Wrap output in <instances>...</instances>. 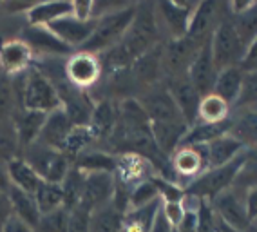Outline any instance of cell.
Returning a JSON list of instances; mask_svg holds the SVG:
<instances>
[{"mask_svg":"<svg viewBox=\"0 0 257 232\" xmlns=\"http://www.w3.org/2000/svg\"><path fill=\"white\" fill-rule=\"evenodd\" d=\"M188 131L187 122H154L151 124V135L156 142L158 149L165 156H172L181 145V140L185 138Z\"/></svg>","mask_w":257,"mask_h":232,"instance_id":"603a6c76","label":"cell"},{"mask_svg":"<svg viewBox=\"0 0 257 232\" xmlns=\"http://www.w3.org/2000/svg\"><path fill=\"white\" fill-rule=\"evenodd\" d=\"M248 153H250V149L244 151L235 160H232L230 163H226V165H221V167L216 169H207L192 183H188L187 194L198 196L201 200L210 201L212 198H216L217 194H221L223 190L234 187V181L237 178L241 167H243V163L246 162Z\"/></svg>","mask_w":257,"mask_h":232,"instance_id":"277c9868","label":"cell"},{"mask_svg":"<svg viewBox=\"0 0 257 232\" xmlns=\"http://www.w3.org/2000/svg\"><path fill=\"white\" fill-rule=\"evenodd\" d=\"M0 232H35V230L29 227L28 223H24L22 219L17 218V216H11Z\"/></svg>","mask_w":257,"mask_h":232,"instance_id":"816d5d0a","label":"cell"},{"mask_svg":"<svg viewBox=\"0 0 257 232\" xmlns=\"http://www.w3.org/2000/svg\"><path fill=\"white\" fill-rule=\"evenodd\" d=\"M123 210L114 201L91 212V232H123Z\"/></svg>","mask_w":257,"mask_h":232,"instance_id":"f1b7e54d","label":"cell"},{"mask_svg":"<svg viewBox=\"0 0 257 232\" xmlns=\"http://www.w3.org/2000/svg\"><path fill=\"white\" fill-rule=\"evenodd\" d=\"M156 200H161L160 190H158V187H156V181L145 180L131 190V194H128V209L143 207V205H149Z\"/></svg>","mask_w":257,"mask_h":232,"instance_id":"f35d334b","label":"cell"},{"mask_svg":"<svg viewBox=\"0 0 257 232\" xmlns=\"http://www.w3.org/2000/svg\"><path fill=\"white\" fill-rule=\"evenodd\" d=\"M142 109L147 114L149 122H178L183 120V116L179 112L178 105L170 96L169 89L165 84L154 85V87L143 91L142 94L136 96ZM185 122V120H183Z\"/></svg>","mask_w":257,"mask_h":232,"instance_id":"9c48e42d","label":"cell"},{"mask_svg":"<svg viewBox=\"0 0 257 232\" xmlns=\"http://www.w3.org/2000/svg\"><path fill=\"white\" fill-rule=\"evenodd\" d=\"M149 232H174V227H172V223L167 219V216L163 214V210H158L156 218H154V221H152V227Z\"/></svg>","mask_w":257,"mask_h":232,"instance_id":"f907efd6","label":"cell"},{"mask_svg":"<svg viewBox=\"0 0 257 232\" xmlns=\"http://www.w3.org/2000/svg\"><path fill=\"white\" fill-rule=\"evenodd\" d=\"M255 69H257V67H255ZM252 71H253V69H252Z\"/></svg>","mask_w":257,"mask_h":232,"instance_id":"9f6ffc18","label":"cell"},{"mask_svg":"<svg viewBox=\"0 0 257 232\" xmlns=\"http://www.w3.org/2000/svg\"><path fill=\"white\" fill-rule=\"evenodd\" d=\"M243 109H257V69L246 71L241 85V93L232 111H243Z\"/></svg>","mask_w":257,"mask_h":232,"instance_id":"8d00e7d4","label":"cell"},{"mask_svg":"<svg viewBox=\"0 0 257 232\" xmlns=\"http://www.w3.org/2000/svg\"><path fill=\"white\" fill-rule=\"evenodd\" d=\"M8 174H10L11 187H17V189L29 192V194H35L42 183L40 176L33 171V167L22 156L8 162Z\"/></svg>","mask_w":257,"mask_h":232,"instance_id":"83f0119b","label":"cell"},{"mask_svg":"<svg viewBox=\"0 0 257 232\" xmlns=\"http://www.w3.org/2000/svg\"><path fill=\"white\" fill-rule=\"evenodd\" d=\"M47 120V112L28 111V109H17L11 118V126L15 129V135L19 140L20 154L26 147L35 144L40 136V131Z\"/></svg>","mask_w":257,"mask_h":232,"instance_id":"ffe728a7","label":"cell"},{"mask_svg":"<svg viewBox=\"0 0 257 232\" xmlns=\"http://www.w3.org/2000/svg\"><path fill=\"white\" fill-rule=\"evenodd\" d=\"M11 189V181H10V174H8V163L0 160V192L8 194Z\"/></svg>","mask_w":257,"mask_h":232,"instance_id":"db71d44e","label":"cell"},{"mask_svg":"<svg viewBox=\"0 0 257 232\" xmlns=\"http://www.w3.org/2000/svg\"><path fill=\"white\" fill-rule=\"evenodd\" d=\"M65 76L80 91L94 87L101 78V65L98 55L85 51L71 55L69 60L65 62Z\"/></svg>","mask_w":257,"mask_h":232,"instance_id":"8fae6325","label":"cell"},{"mask_svg":"<svg viewBox=\"0 0 257 232\" xmlns=\"http://www.w3.org/2000/svg\"><path fill=\"white\" fill-rule=\"evenodd\" d=\"M83 183H85V172L80 169L73 167L69 169L65 180L62 181V192H64V207L67 210H73L74 207H78L80 198L83 192Z\"/></svg>","mask_w":257,"mask_h":232,"instance_id":"836d02e7","label":"cell"},{"mask_svg":"<svg viewBox=\"0 0 257 232\" xmlns=\"http://www.w3.org/2000/svg\"><path fill=\"white\" fill-rule=\"evenodd\" d=\"M67 232H91V212L82 207L69 210V225Z\"/></svg>","mask_w":257,"mask_h":232,"instance_id":"7bdbcfd3","label":"cell"},{"mask_svg":"<svg viewBox=\"0 0 257 232\" xmlns=\"http://www.w3.org/2000/svg\"><path fill=\"white\" fill-rule=\"evenodd\" d=\"M226 13H228L226 2H212V0L199 2L192 15L190 26H188L187 38L192 40L194 44H198L199 47H203L205 44L210 42L212 35H214L221 20L225 19Z\"/></svg>","mask_w":257,"mask_h":232,"instance_id":"52a82bcc","label":"cell"},{"mask_svg":"<svg viewBox=\"0 0 257 232\" xmlns=\"http://www.w3.org/2000/svg\"><path fill=\"white\" fill-rule=\"evenodd\" d=\"M230 116H232V107L214 93L201 98L198 122H201V124H219V122L228 120Z\"/></svg>","mask_w":257,"mask_h":232,"instance_id":"d6a6232c","label":"cell"},{"mask_svg":"<svg viewBox=\"0 0 257 232\" xmlns=\"http://www.w3.org/2000/svg\"><path fill=\"white\" fill-rule=\"evenodd\" d=\"M73 122L69 120L67 112L60 107L56 111L49 112L47 114V120L44 124L40 131V136H38V144L46 145V147L55 149V151H62L64 153L65 142H67V136L71 135L73 131Z\"/></svg>","mask_w":257,"mask_h":232,"instance_id":"d6986e66","label":"cell"},{"mask_svg":"<svg viewBox=\"0 0 257 232\" xmlns=\"http://www.w3.org/2000/svg\"><path fill=\"white\" fill-rule=\"evenodd\" d=\"M13 216V210H11V201H10V196L4 194V192H0V230L2 227L6 225V221Z\"/></svg>","mask_w":257,"mask_h":232,"instance_id":"f5cc1de1","label":"cell"},{"mask_svg":"<svg viewBox=\"0 0 257 232\" xmlns=\"http://www.w3.org/2000/svg\"><path fill=\"white\" fill-rule=\"evenodd\" d=\"M136 6L138 4H128L114 13L98 19L91 38L80 49L85 53H92V55H100V53L116 46L123 38L128 26L133 22L134 15H136Z\"/></svg>","mask_w":257,"mask_h":232,"instance_id":"7a4b0ae2","label":"cell"},{"mask_svg":"<svg viewBox=\"0 0 257 232\" xmlns=\"http://www.w3.org/2000/svg\"><path fill=\"white\" fill-rule=\"evenodd\" d=\"M8 196H10L13 216L22 219L24 223H28L29 227L35 230L42 218V212L38 209L37 201H35V196L29 194V192H24V190L17 189V187H11Z\"/></svg>","mask_w":257,"mask_h":232,"instance_id":"4316f807","label":"cell"},{"mask_svg":"<svg viewBox=\"0 0 257 232\" xmlns=\"http://www.w3.org/2000/svg\"><path fill=\"white\" fill-rule=\"evenodd\" d=\"M201 47L187 37L163 42V82L187 74L188 65Z\"/></svg>","mask_w":257,"mask_h":232,"instance_id":"30bf717a","label":"cell"},{"mask_svg":"<svg viewBox=\"0 0 257 232\" xmlns=\"http://www.w3.org/2000/svg\"><path fill=\"white\" fill-rule=\"evenodd\" d=\"M244 44L241 42L237 31H235L234 24L230 15L226 13L225 19L221 20L219 26L216 28L214 35L210 38V51L214 64L217 71L232 67V65H241L244 56Z\"/></svg>","mask_w":257,"mask_h":232,"instance_id":"5b68a950","label":"cell"},{"mask_svg":"<svg viewBox=\"0 0 257 232\" xmlns=\"http://www.w3.org/2000/svg\"><path fill=\"white\" fill-rule=\"evenodd\" d=\"M20 156V145L11 122H0V160L11 162Z\"/></svg>","mask_w":257,"mask_h":232,"instance_id":"74e56055","label":"cell"},{"mask_svg":"<svg viewBox=\"0 0 257 232\" xmlns=\"http://www.w3.org/2000/svg\"><path fill=\"white\" fill-rule=\"evenodd\" d=\"M20 40L26 42L31 51L40 53L42 56H65L73 55V47L64 44L56 35L44 26H26L20 31Z\"/></svg>","mask_w":257,"mask_h":232,"instance_id":"5bb4252c","label":"cell"},{"mask_svg":"<svg viewBox=\"0 0 257 232\" xmlns=\"http://www.w3.org/2000/svg\"><path fill=\"white\" fill-rule=\"evenodd\" d=\"M230 129H232V116H230L228 120L219 122V124H201V122H196L194 126L188 127L187 135L181 140L179 147H203V145H208L210 142L217 140L219 136L228 135Z\"/></svg>","mask_w":257,"mask_h":232,"instance_id":"cb8c5ba5","label":"cell"},{"mask_svg":"<svg viewBox=\"0 0 257 232\" xmlns=\"http://www.w3.org/2000/svg\"><path fill=\"white\" fill-rule=\"evenodd\" d=\"M73 165L82 172H112L116 171V156L105 151H96V149H87L82 154H78L73 160Z\"/></svg>","mask_w":257,"mask_h":232,"instance_id":"4dcf8cb0","label":"cell"},{"mask_svg":"<svg viewBox=\"0 0 257 232\" xmlns=\"http://www.w3.org/2000/svg\"><path fill=\"white\" fill-rule=\"evenodd\" d=\"M163 84L169 89L170 96H172V100H174L176 105H178L179 112L183 116V120L187 122V126L188 127L194 126V124L198 122L199 103H201V94L198 93V89L194 87L187 74L165 80Z\"/></svg>","mask_w":257,"mask_h":232,"instance_id":"4fadbf2b","label":"cell"},{"mask_svg":"<svg viewBox=\"0 0 257 232\" xmlns=\"http://www.w3.org/2000/svg\"><path fill=\"white\" fill-rule=\"evenodd\" d=\"M217 73L219 71H217L216 64H214V58H212V51H210V42H208L199 49L198 55L194 56L192 64L188 65L187 76L203 98L212 93L214 84H216Z\"/></svg>","mask_w":257,"mask_h":232,"instance_id":"9a60e30c","label":"cell"},{"mask_svg":"<svg viewBox=\"0 0 257 232\" xmlns=\"http://www.w3.org/2000/svg\"><path fill=\"white\" fill-rule=\"evenodd\" d=\"M53 35L67 44L69 47H82L83 44L91 38L92 31L96 28V20H78L74 19L73 15H67L64 19H58L55 22H51L46 26Z\"/></svg>","mask_w":257,"mask_h":232,"instance_id":"2e32d148","label":"cell"},{"mask_svg":"<svg viewBox=\"0 0 257 232\" xmlns=\"http://www.w3.org/2000/svg\"><path fill=\"white\" fill-rule=\"evenodd\" d=\"M161 210L163 214L167 216L170 223H172V227H178L181 218H183L185 209H183V203L181 201H161Z\"/></svg>","mask_w":257,"mask_h":232,"instance_id":"ee69618b","label":"cell"},{"mask_svg":"<svg viewBox=\"0 0 257 232\" xmlns=\"http://www.w3.org/2000/svg\"><path fill=\"white\" fill-rule=\"evenodd\" d=\"M196 232H217V216L208 200H201L198 210V230Z\"/></svg>","mask_w":257,"mask_h":232,"instance_id":"b9f144b4","label":"cell"},{"mask_svg":"<svg viewBox=\"0 0 257 232\" xmlns=\"http://www.w3.org/2000/svg\"><path fill=\"white\" fill-rule=\"evenodd\" d=\"M33 196H35V201H37L42 214H49L60 207H64V192H62V185H58V183L42 181Z\"/></svg>","mask_w":257,"mask_h":232,"instance_id":"e575fe53","label":"cell"},{"mask_svg":"<svg viewBox=\"0 0 257 232\" xmlns=\"http://www.w3.org/2000/svg\"><path fill=\"white\" fill-rule=\"evenodd\" d=\"M67 225H69V210L60 207L49 214H42L35 232H67Z\"/></svg>","mask_w":257,"mask_h":232,"instance_id":"60d3db41","label":"cell"},{"mask_svg":"<svg viewBox=\"0 0 257 232\" xmlns=\"http://www.w3.org/2000/svg\"><path fill=\"white\" fill-rule=\"evenodd\" d=\"M20 156L31 165L33 171L40 176V180L47 181V183L62 185L69 169L73 167V162L62 151H55V149L38 144V142L24 149Z\"/></svg>","mask_w":257,"mask_h":232,"instance_id":"3957f363","label":"cell"},{"mask_svg":"<svg viewBox=\"0 0 257 232\" xmlns=\"http://www.w3.org/2000/svg\"><path fill=\"white\" fill-rule=\"evenodd\" d=\"M116 124H118V102H114L112 98H101L94 103L92 109L91 122H89V129H91L94 142L96 140H107L110 138L112 131H114Z\"/></svg>","mask_w":257,"mask_h":232,"instance_id":"44dd1931","label":"cell"},{"mask_svg":"<svg viewBox=\"0 0 257 232\" xmlns=\"http://www.w3.org/2000/svg\"><path fill=\"white\" fill-rule=\"evenodd\" d=\"M205 149V156H207V169H216L221 165H226L232 160L248 151L234 135H223L217 140L210 142L208 145H203Z\"/></svg>","mask_w":257,"mask_h":232,"instance_id":"7402d4cb","label":"cell"},{"mask_svg":"<svg viewBox=\"0 0 257 232\" xmlns=\"http://www.w3.org/2000/svg\"><path fill=\"white\" fill-rule=\"evenodd\" d=\"M160 207L161 200H156L149 205H143V207L128 209L123 214V227H121L123 232H149Z\"/></svg>","mask_w":257,"mask_h":232,"instance_id":"1f68e13d","label":"cell"},{"mask_svg":"<svg viewBox=\"0 0 257 232\" xmlns=\"http://www.w3.org/2000/svg\"><path fill=\"white\" fill-rule=\"evenodd\" d=\"M174 232H178V230H176V228H174Z\"/></svg>","mask_w":257,"mask_h":232,"instance_id":"11a10c76","label":"cell"},{"mask_svg":"<svg viewBox=\"0 0 257 232\" xmlns=\"http://www.w3.org/2000/svg\"><path fill=\"white\" fill-rule=\"evenodd\" d=\"M170 167L174 172V178L181 180H190L192 183L199 174L207 171V156L203 147H179L172 158H170Z\"/></svg>","mask_w":257,"mask_h":232,"instance_id":"e0dca14e","label":"cell"},{"mask_svg":"<svg viewBox=\"0 0 257 232\" xmlns=\"http://www.w3.org/2000/svg\"><path fill=\"white\" fill-rule=\"evenodd\" d=\"M33 62V51L31 47L20 38L17 40H8V42L0 44V71L6 76H17L24 73L26 69L31 67Z\"/></svg>","mask_w":257,"mask_h":232,"instance_id":"ac0fdd59","label":"cell"},{"mask_svg":"<svg viewBox=\"0 0 257 232\" xmlns=\"http://www.w3.org/2000/svg\"><path fill=\"white\" fill-rule=\"evenodd\" d=\"M11 82H13L15 98H17L19 109L49 114V112L62 107L55 85L51 84L49 78L44 76L35 65H31L24 73L13 76Z\"/></svg>","mask_w":257,"mask_h":232,"instance_id":"6da1fadb","label":"cell"},{"mask_svg":"<svg viewBox=\"0 0 257 232\" xmlns=\"http://www.w3.org/2000/svg\"><path fill=\"white\" fill-rule=\"evenodd\" d=\"M241 67L244 71H252L257 67V37L253 38L252 42L248 44L246 49H244L243 62H241Z\"/></svg>","mask_w":257,"mask_h":232,"instance_id":"7dc6e473","label":"cell"},{"mask_svg":"<svg viewBox=\"0 0 257 232\" xmlns=\"http://www.w3.org/2000/svg\"><path fill=\"white\" fill-rule=\"evenodd\" d=\"M198 209H185V214L179 225L176 227L178 232H196L198 230Z\"/></svg>","mask_w":257,"mask_h":232,"instance_id":"bcb514c9","label":"cell"},{"mask_svg":"<svg viewBox=\"0 0 257 232\" xmlns=\"http://www.w3.org/2000/svg\"><path fill=\"white\" fill-rule=\"evenodd\" d=\"M198 4L199 2H176V0L156 2L154 11L161 38L165 37L167 40H176L187 37L188 26Z\"/></svg>","mask_w":257,"mask_h":232,"instance_id":"8992f818","label":"cell"},{"mask_svg":"<svg viewBox=\"0 0 257 232\" xmlns=\"http://www.w3.org/2000/svg\"><path fill=\"white\" fill-rule=\"evenodd\" d=\"M244 73L246 71L241 65H232V67L221 69L217 73L216 84H214L212 93L216 94V96H219L221 100H225L230 107H234L239 98V93H241Z\"/></svg>","mask_w":257,"mask_h":232,"instance_id":"d4e9b609","label":"cell"},{"mask_svg":"<svg viewBox=\"0 0 257 232\" xmlns=\"http://www.w3.org/2000/svg\"><path fill=\"white\" fill-rule=\"evenodd\" d=\"M116 192V180L112 172H89L85 174L83 192L78 207L89 210H96L101 205L112 201Z\"/></svg>","mask_w":257,"mask_h":232,"instance_id":"7c38bea8","label":"cell"},{"mask_svg":"<svg viewBox=\"0 0 257 232\" xmlns=\"http://www.w3.org/2000/svg\"><path fill=\"white\" fill-rule=\"evenodd\" d=\"M210 205L217 219L232 227L237 232H250L252 223L246 216V207H244V192L237 190L235 187L223 190L216 198H212Z\"/></svg>","mask_w":257,"mask_h":232,"instance_id":"ba28073f","label":"cell"},{"mask_svg":"<svg viewBox=\"0 0 257 232\" xmlns=\"http://www.w3.org/2000/svg\"><path fill=\"white\" fill-rule=\"evenodd\" d=\"M73 17L78 20H92V2L89 0H76L73 2Z\"/></svg>","mask_w":257,"mask_h":232,"instance_id":"c3c4849f","label":"cell"},{"mask_svg":"<svg viewBox=\"0 0 257 232\" xmlns=\"http://www.w3.org/2000/svg\"><path fill=\"white\" fill-rule=\"evenodd\" d=\"M244 207H246V216L250 223L257 221V187L244 192Z\"/></svg>","mask_w":257,"mask_h":232,"instance_id":"681fc988","label":"cell"},{"mask_svg":"<svg viewBox=\"0 0 257 232\" xmlns=\"http://www.w3.org/2000/svg\"><path fill=\"white\" fill-rule=\"evenodd\" d=\"M37 6V2H0V11H4V15H28L29 11Z\"/></svg>","mask_w":257,"mask_h":232,"instance_id":"f6af8a7d","label":"cell"},{"mask_svg":"<svg viewBox=\"0 0 257 232\" xmlns=\"http://www.w3.org/2000/svg\"><path fill=\"white\" fill-rule=\"evenodd\" d=\"M230 19H232V24H234L241 42L246 47L257 37V2L252 0V6L246 11L235 15V17L230 15Z\"/></svg>","mask_w":257,"mask_h":232,"instance_id":"d590c367","label":"cell"},{"mask_svg":"<svg viewBox=\"0 0 257 232\" xmlns=\"http://www.w3.org/2000/svg\"><path fill=\"white\" fill-rule=\"evenodd\" d=\"M230 135L241 142L246 149H257V109L232 111V129Z\"/></svg>","mask_w":257,"mask_h":232,"instance_id":"484cf974","label":"cell"},{"mask_svg":"<svg viewBox=\"0 0 257 232\" xmlns=\"http://www.w3.org/2000/svg\"><path fill=\"white\" fill-rule=\"evenodd\" d=\"M234 187L237 190H241V192H246V190L257 187V151L248 153V158L243 163L237 178H235Z\"/></svg>","mask_w":257,"mask_h":232,"instance_id":"ab89813d","label":"cell"},{"mask_svg":"<svg viewBox=\"0 0 257 232\" xmlns=\"http://www.w3.org/2000/svg\"><path fill=\"white\" fill-rule=\"evenodd\" d=\"M67 15H73V2H37V6L29 11V26H47L58 19H64Z\"/></svg>","mask_w":257,"mask_h":232,"instance_id":"f546056e","label":"cell"},{"mask_svg":"<svg viewBox=\"0 0 257 232\" xmlns=\"http://www.w3.org/2000/svg\"><path fill=\"white\" fill-rule=\"evenodd\" d=\"M255 151H257V149H255Z\"/></svg>","mask_w":257,"mask_h":232,"instance_id":"6f0895ef","label":"cell"}]
</instances>
